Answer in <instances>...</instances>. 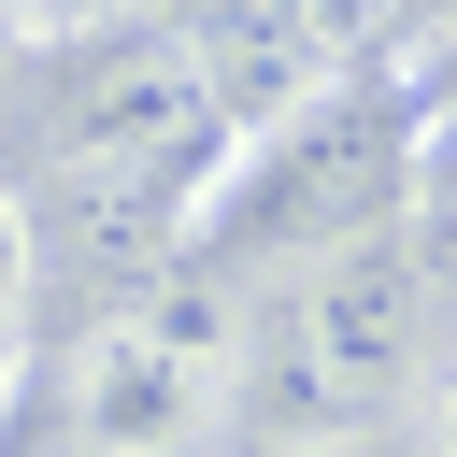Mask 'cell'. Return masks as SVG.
Listing matches in <instances>:
<instances>
[{
    "mask_svg": "<svg viewBox=\"0 0 457 457\" xmlns=\"http://www.w3.org/2000/svg\"><path fill=\"white\" fill-rule=\"evenodd\" d=\"M443 400H428V457H457V343H443V371H428Z\"/></svg>",
    "mask_w": 457,
    "mask_h": 457,
    "instance_id": "8992f818",
    "label": "cell"
},
{
    "mask_svg": "<svg viewBox=\"0 0 457 457\" xmlns=\"http://www.w3.org/2000/svg\"><path fill=\"white\" fill-rule=\"evenodd\" d=\"M71 428L86 457H200L228 428V343L200 314H114L86 357H71Z\"/></svg>",
    "mask_w": 457,
    "mask_h": 457,
    "instance_id": "3957f363",
    "label": "cell"
},
{
    "mask_svg": "<svg viewBox=\"0 0 457 457\" xmlns=\"http://www.w3.org/2000/svg\"><path fill=\"white\" fill-rule=\"evenodd\" d=\"M0 57H14V14H0Z\"/></svg>",
    "mask_w": 457,
    "mask_h": 457,
    "instance_id": "52a82bcc",
    "label": "cell"
},
{
    "mask_svg": "<svg viewBox=\"0 0 457 457\" xmlns=\"http://www.w3.org/2000/svg\"><path fill=\"white\" fill-rule=\"evenodd\" d=\"M14 14V43H100V29H129L143 0H0Z\"/></svg>",
    "mask_w": 457,
    "mask_h": 457,
    "instance_id": "5b68a950",
    "label": "cell"
},
{
    "mask_svg": "<svg viewBox=\"0 0 457 457\" xmlns=\"http://www.w3.org/2000/svg\"><path fill=\"white\" fill-rule=\"evenodd\" d=\"M414 200V143L386 129L371 86H328L271 129H243L200 186V271H257V257H343L357 228H400Z\"/></svg>",
    "mask_w": 457,
    "mask_h": 457,
    "instance_id": "6da1fadb",
    "label": "cell"
},
{
    "mask_svg": "<svg viewBox=\"0 0 457 457\" xmlns=\"http://www.w3.org/2000/svg\"><path fill=\"white\" fill-rule=\"evenodd\" d=\"M314 457H343V443H314Z\"/></svg>",
    "mask_w": 457,
    "mask_h": 457,
    "instance_id": "ba28073f",
    "label": "cell"
},
{
    "mask_svg": "<svg viewBox=\"0 0 457 457\" xmlns=\"http://www.w3.org/2000/svg\"><path fill=\"white\" fill-rule=\"evenodd\" d=\"M29 257H43V214L0 186V386H14V328H29Z\"/></svg>",
    "mask_w": 457,
    "mask_h": 457,
    "instance_id": "277c9868",
    "label": "cell"
},
{
    "mask_svg": "<svg viewBox=\"0 0 457 457\" xmlns=\"http://www.w3.org/2000/svg\"><path fill=\"white\" fill-rule=\"evenodd\" d=\"M286 343H300V371H314L328 414H371V400H400L414 371H443V271H428L414 214H400V228H357L343 257H314Z\"/></svg>",
    "mask_w": 457,
    "mask_h": 457,
    "instance_id": "7a4b0ae2",
    "label": "cell"
}]
</instances>
